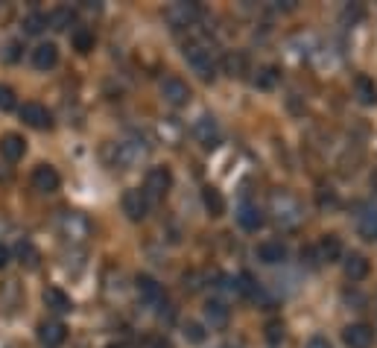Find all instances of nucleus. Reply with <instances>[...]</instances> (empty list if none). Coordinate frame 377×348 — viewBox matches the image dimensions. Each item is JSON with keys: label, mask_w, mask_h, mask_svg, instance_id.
<instances>
[{"label": "nucleus", "mask_w": 377, "mask_h": 348, "mask_svg": "<svg viewBox=\"0 0 377 348\" xmlns=\"http://www.w3.org/2000/svg\"><path fill=\"white\" fill-rule=\"evenodd\" d=\"M205 319L211 328H226L228 325V308L222 301H208L205 304Z\"/></svg>", "instance_id": "b1692460"}, {"label": "nucleus", "mask_w": 377, "mask_h": 348, "mask_svg": "<svg viewBox=\"0 0 377 348\" xmlns=\"http://www.w3.org/2000/svg\"><path fill=\"white\" fill-rule=\"evenodd\" d=\"M21 59V41H9L3 50V62H18Z\"/></svg>", "instance_id": "c9c22d12"}, {"label": "nucleus", "mask_w": 377, "mask_h": 348, "mask_svg": "<svg viewBox=\"0 0 377 348\" xmlns=\"http://www.w3.org/2000/svg\"><path fill=\"white\" fill-rule=\"evenodd\" d=\"M185 337H187L190 342L199 345V342L205 340V331H202V325H196V322H187V325H185Z\"/></svg>", "instance_id": "f704fd0d"}, {"label": "nucleus", "mask_w": 377, "mask_h": 348, "mask_svg": "<svg viewBox=\"0 0 377 348\" xmlns=\"http://www.w3.org/2000/svg\"><path fill=\"white\" fill-rule=\"evenodd\" d=\"M342 270H345V275L351 278V281H362V278L369 275V260L362 255H357V252H351L342 260Z\"/></svg>", "instance_id": "aec40b11"}, {"label": "nucleus", "mask_w": 377, "mask_h": 348, "mask_svg": "<svg viewBox=\"0 0 377 348\" xmlns=\"http://www.w3.org/2000/svg\"><path fill=\"white\" fill-rule=\"evenodd\" d=\"M278 79H281V71H278V67H263V71H258V76H255V85L263 88V91H272L278 85Z\"/></svg>", "instance_id": "cd10ccee"}, {"label": "nucleus", "mask_w": 377, "mask_h": 348, "mask_svg": "<svg viewBox=\"0 0 377 348\" xmlns=\"http://www.w3.org/2000/svg\"><path fill=\"white\" fill-rule=\"evenodd\" d=\"M38 340L47 348H56V345H62L67 340V328L62 322H56V319H47V322L38 325Z\"/></svg>", "instance_id": "ddd939ff"}, {"label": "nucleus", "mask_w": 377, "mask_h": 348, "mask_svg": "<svg viewBox=\"0 0 377 348\" xmlns=\"http://www.w3.org/2000/svg\"><path fill=\"white\" fill-rule=\"evenodd\" d=\"M59 185H62V179H59V173H56L50 164H41V167H35V170H33V188L35 190L56 193V190H59Z\"/></svg>", "instance_id": "9b49d317"}, {"label": "nucleus", "mask_w": 377, "mask_h": 348, "mask_svg": "<svg viewBox=\"0 0 377 348\" xmlns=\"http://www.w3.org/2000/svg\"><path fill=\"white\" fill-rule=\"evenodd\" d=\"M146 158V149L137 144V141H120L115 147V164L123 167V170H129V167H137Z\"/></svg>", "instance_id": "423d86ee"}, {"label": "nucleus", "mask_w": 377, "mask_h": 348, "mask_svg": "<svg viewBox=\"0 0 377 348\" xmlns=\"http://www.w3.org/2000/svg\"><path fill=\"white\" fill-rule=\"evenodd\" d=\"M237 222H240V229H246V231H258L263 226V211L258 205H240Z\"/></svg>", "instance_id": "a211bd4d"}, {"label": "nucleus", "mask_w": 377, "mask_h": 348, "mask_svg": "<svg viewBox=\"0 0 377 348\" xmlns=\"http://www.w3.org/2000/svg\"><path fill=\"white\" fill-rule=\"evenodd\" d=\"M137 348H173L170 340L158 337V333H149V337H144L141 342H137Z\"/></svg>", "instance_id": "473e14b6"}, {"label": "nucleus", "mask_w": 377, "mask_h": 348, "mask_svg": "<svg viewBox=\"0 0 377 348\" xmlns=\"http://www.w3.org/2000/svg\"><path fill=\"white\" fill-rule=\"evenodd\" d=\"M202 205H205V211L211 214V217H222V214H226V199H222V193L217 188H205L202 190Z\"/></svg>", "instance_id": "5701e85b"}, {"label": "nucleus", "mask_w": 377, "mask_h": 348, "mask_svg": "<svg viewBox=\"0 0 377 348\" xmlns=\"http://www.w3.org/2000/svg\"><path fill=\"white\" fill-rule=\"evenodd\" d=\"M44 26H47V15H41V12H30V15L24 18V33L26 35H38Z\"/></svg>", "instance_id": "c85d7f7f"}, {"label": "nucleus", "mask_w": 377, "mask_h": 348, "mask_svg": "<svg viewBox=\"0 0 377 348\" xmlns=\"http://www.w3.org/2000/svg\"><path fill=\"white\" fill-rule=\"evenodd\" d=\"M135 287H137V296H141L146 304H158L164 299V290H161V284L152 275H137Z\"/></svg>", "instance_id": "4468645a"}, {"label": "nucleus", "mask_w": 377, "mask_h": 348, "mask_svg": "<svg viewBox=\"0 0 377 348\" xmlns=\"http://www.w3.org/2000/svg\"><path fill=\"white\" fill-rule=\"evenodd\" d=\"M360 231L366 234V238H377V211L360 214Z\"/></svg>", "instance_id": "7c9ffc66"}, {"label": "nucleus", "mask_w": 377, "mask_h": 348, "mask_svg": "<svg viewBox=\"0 0 377 348\" xmlns=\"http://www.w3.org/2000/svg\"><path fill=\"white\" fill-rule=\"evenodd\" d=\"M316 255H319V260H325V263L340 260L342 258V243L333 238V234H325V238L319 240V246H316Z\"/></svg>", "instance_id": "6ab92c4d"}, {"label": "nucleus", "mask_w": 377, "mask_h": 348, "mask_svg": "<svg viewBox=\"0 0 377 348\" xmlns=\"http://www.w3.org/2000/svg\"><path fill=\"white\" fill-rule=\"evenodd\" d=\"M371 185H374V190H377V167H374V173H371Z\"/></svg>", "instance_id": "ea45409f"}, {"label": "nucleus", "mask_w": 377, "mask_h": 348, "mask_svg": "<svg viewBox=\"0 0 377 348\" xmlns=\"http://www.w3.org/2000/svg\"><path fill=\"white\" fill-rule=\"evenodd\" d=\"M21 120L33 129H50L53 126V115L41 103H24L21 106Z\"/></svg>", "instance_id": "1a4fd4ad"}, {"label": "nucleus", "mask_w": 377, "mask_h": 348, "mask_svg": "<svg viewBox=\"0 0 377 348\" xmlns=\"http://www.w3.org/2000/svg\"><path fill=\"white\" fill-rule=\"evenodd\" d=\"M47 24L53 26V30H67V26L76 24V12L67 9V6H62V9H56L53 15H47Z\"/></svg>", "instance_id": "a878e982"}, {"label": "nucleus", "mask_w": 377, "mask_h": 348, "mask_svg": "<svg viewBox=\"0 0 377 348\" xmlns=\"http://www.w3.org/2000/svg\"><path fill=\"white\" fill-rule=\"evenodd\" d=\"M222 67H226L228 76H246V71H249V59H246L243 53H228L226 59H222Z\"/></svg>", "instance_id": "393cba45"}, {"label": "nucleus", "mask_w": 377, "mask_h": 348, "mask_svg": "<svg viewBox=\"0 0 377 348\" xmlns=\"http://www.w3.org/2000/svg\"><path fill=\"white\" fill-rule=\"evenodd\" d=\"M44 304H47L53 313H67V310L74 308L71 296H67L65 290H59V287H47V290H44Z\"/></svg>", "instance_id": "f3484780"}, {"label": "nucleus", "mask_w": 377, "mask_h": 348, "mask_svg": "<svg viewBox=\"0 0 377 348\" xmlns=\"http://www.w3.org/2000/svg\"><path fill=\"white\" fill-rule=\"evenodd\" d=\"M56 62H59V50H56V44H50V41L33 50V65L38 71H50V67H56Z\"/></svg>", "instance_id": "dca6fc26"}, {"label": "nucleus", "mask_w": 377, "mask_h": 348, "mask_svg": "<svg viewBox=\"0 0 377 348\" xmlns=\"http://www.w3.org/2000/svg\"><path fill=\"white\" fill-rule=\"evenodd\" d=\"M15 252H18L21 263H26V267H30V270H35V267H38L41 255H38V249H35V246H33L30 240H21V243H18V249H15Z\"/></svg>", "instance_id": "bb28decb"}, {"label": "nucleus", "mask_w": 377, "mask_h": 348, "mask_svg": "<svg viewBox=\"0 0 377 348\" xmlns=\"http://www.w3.org/2000/svg\"><path fill=\"white\" fill-rule=\"evenodd\" d=\"M307 348H333V345H330L325 337H313L310 342H307Z\"/></svg>", "instance_id": "4c0bfd02"}, {"label": "nucleus", "mask_w": 377, "mask_h": 348, "mask_svg": "<svg viewBox=\"0 0 377 348\" xmlns=\"http://www.w3.org/2000/svg\"><path fill=\"white\" fill-rule=\"evenodd\" d=\"M185 59H187V65L193 67V71L199 74V79L208 82V79L217 76V65H214V59H211V50L202 47L199 41H193V44L185 47Z\"/></svg>", "instance_id": "f03ea898"}, {"label": "nucleus", "mask_w": 377, "mask_h": 348, "mask_svg": "<svg viewBox=\"0 0 377 348\" xmlns=\"http://www.w3.org/2000/svg\"><path fill=\"white\" fill-rule=\"evenodd\" d=\"M106 348H120V345H106Z\"/></svg>", "instance_id": "a19ab883"}, {"label": "nucleus", "mask_w": 377, "mask_h": 348, "mask_svg": "<svg viewBox=\"0 0 377 348\" xmlns=\"http://www.w3.org/2000/svg\"><path fill=\"white\" fill-rule=\"evenodd\" d=\"M123 211L132 222H141L149 214V199L144 197V190H126L123 193Z\"/></svg>", "instance_id": "0eeeda50"}, {"label": "nucleus", "mask_w": 377, "mask_h": 348, "mask_svg": "<svg viewBox=\"0 0 377 348\" xmlns=\"http://www.w3.org/2000/svg\"><path fill=\"white\" fill-rule=\"evenodd\" d=\"M193 135H196V141L205 147V149H214L219 144V126L214 117H199L193 123Z\"/></svg>", "instance_id": "9d476101"}, {"label": "nucleus", "mask_w": 377, "mask_h": 348, "mask_svg": "<svg viewBox=\"0 0 377 348\" xmlns=\"http://www.w3.org/2000/svg\"><path fill=\"white\" fill-rule=\"evenodd\" d=\"M269 211L275 217V222L281 229H299L301 226V219H304V208L296 197H290V193H272V202H269Z\"/></svg>", "instance_id": "f257e3e1"}, {"label": "nucleus", "mask_w": 377, "mask_h": 348, "mask_svg": "<svg viewBox=\"0 0 377 348\" xmlns=\"http://www.w3.org/2000/svg\"><path fill=\"white\" fill-rule=\"evenodd\" d=\"M319 208H337V197L333 193H319Z\"/></svg>", "instance_id": "e433bc0d"}, {"label": "nucleus", "mask_w": 377, "mask_h": 348, "mask_svg": "<svg viewBox=\"0 0 377 348\" xmlns=\"http://www.w3.org/2000/svg\"><path fill=\"white\" fill-rule=\"evenodd\" d=\"M15 108V91L9 85H0V111H12Z\"/></svg>", "instance_id": "72a5a7b5"}, {"label": "nucleus", "mask_w": 377, "mask_h": 348, "mask_svg": "<svg viewBox=\"0 0 377 348\" xmlns=\"http://www.w3.org/2000/svg\"><path fill=\"white\" fill-rule=\"evenodd\" d=\"M59 229H62V234H65L67 240H85L88 234H91V222L82 217V214H76V211H67L59 219Z\"/></svg>", "instance_id": "39448f33"}, {"label": "nucleus", "mask_w": 377, "mask_h": 348, "mask_svg": "<svg viewBox=\"0 0 377 348\" xmlns=\"http://www.w3.org/2000/svg\"><path fill=\"white\" fill-rule=\"evenodd\" d=\"M199 18V3H170L164 9V21L173 26V30H185L193 26Z\"/></svg>", "instance_id": "20e7f679"}, {"label": "nucleus", "mask_w": 377, "mask_h": 348, "mask_svg": "<svg viewBox=\"0 0 377 348\" xmlns=\"http://www.w3.org/2000/svg\"><path fill=\"white\" fill-rule=\"evenodd\" d=\"M6 263H9V249H6L3 243H0V270H3Z\"/></svg>", "instance_id": "58836bf2"}, {"label": "nucleus", "mask_w": 377, "mask_h": 348, "mask_svg": "<svg viewBox=\"0 0 377 348\" xmlns=\"http://www.w3.org/2000/svg\"><path fill=\"white\" fill-rule=\"evenodd\" d=\"M354 94H357V100H360L362 106H374V103H377V85H374V79L357 76V79H354Z\"/></svg>", "instance_id": "412c9836"}, {"label": "nucleus", "mask_w": 377, "mask_h": 348, "mask_svg": "<svg viewBox=\"0 0 377 348\" xmlns=\"http://www.w3.org/2000/svg\"><path fill=\"white\" fill-rule=\"evenodd\" d=\"M342 340H345V345L348 348H371L374 345V331L369 328V325H348L345 331H342Z\"/></svg>", "instance_id": "f8f14e48"}, {"label": "nucleus", "mask_w": 377, "mask_h": 348, "mask_svg": "<svg viewBox=\"0 0 377 348\" xmlns=\"http://www.w3.org/2000/svg\"><path fill=\"white\" fill-rule=\"evenodd\" d=\"M24 152H26V144H24V138L15 135V132H9L0 138V156H3L6 161H21L24 158Z\"/></svg>", "instance_id": "2eb2a0df"}, {"label": "nucleus", "mask_w": 377, "mask_h": 348, "mask_svg": "<svg viewBox=\"0 0 377 348\" xmlns=\"http://www.w3.org/2000/svg\"><path fill=\"white\" fill-rule=\"evenodd\" d=\"M281 340H284V325L281 322H269L267 325V342L272 348H278V345H281Z\"/></svg>", "instance_id": "2f4dec72"}, {"label": "nucleus", "mask_w": 377, "mask_h": 348, "mask_svg": "<svg viewBox=\"0 0 377 348\" xmlns=\"http://www.w3.org/2000/svg\"><path fill=\"white\" fill-rule=\"evenodd\" d=\"M161 97H164V103H170V106H185L190 100V88H187V82H181L178 76H167L161 82Z\"/></svg>", "instance_id": "6e6552de"}, {"label": "nucleus", "mask_w": 377, "mask_h": 348, "mask_svg": "<svg viewBox=\"0 0 377 348\" xmlns=\"http://www.w3.org/2000/svg\"><path fill=\"white\" fill-rule=\"evenodd\" d=\"M258 258L263 260V263H284V258H287V249L281 246V243H275V240H267V243H260L258 246Z\"/></svg>", "instance_id": "4be33fe9"}, {"label": "nucleus", "mask_w": 377, "mask_h": 348, "mask_svg": "<svg viewBox=\"0 0 377 348\" xmlns=\"http://www.w3.org/2000/svg\"><path fill=\"white\" fill-rule=\"evenodd\" d=\"M170 188H173V176H170V170H167V167H152V170L146 173V182H144V197H146L149 202L164 199Z\"/></svg>", "instance_id": "7ed1b4c3"}, {"label": "nucleus", "mask_w": 377, "mask_h": 348, "mask_svg": "<svg viewBox=\"0 0 377 348\" xmlns=\"http://www.w3.org/2000/svg\"><path fill=\"white\" fill-rule=\"evenodd\" d=\"M74 47L79 53H91L94 50V33L91 30H76L74 33Z\"/></svg>", "instance_id": "c756f323"}]
</instances>
